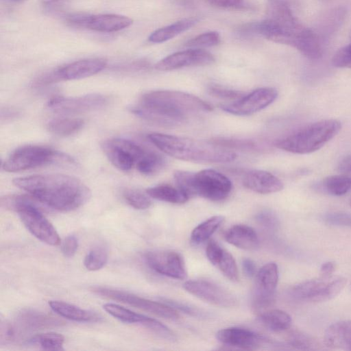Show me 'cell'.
Here are the masks:
<instances>
[{"label": "cell", "instance_id": "52a82bcc", "mask_svg": "<svg viewBox=\"0 0 351 351\" xmlns=\"http://www.w3.org/2000/svg\"><path fill=\"white\" fill-rule=\"evenodd\" d=\"M35 200L27 195H9L1 197V204L6 209L16 212L25 228L38 239L50 245H59V234Z\"/></svg>", "mask_w": 351, "mask_h": 351}, {"label": "cell", "instance_id": "9a60e30c", "mask_svg": "<svg viewBox=\"0 0 351 351\" xmlns=\"http://www.w3.org/2000/svg\"><path fill=\"white\" fill-rule=\"evenodd\" d=\"M278 92L274 88H260L221 107L223 110L230 114L248 115L267 107L276 100Z\"/></svg>", "mask_w": 351, "mask_h": 351}, {"label": "cell", "instance_id": "d6a6232c", "mask_svg": "<svg viewBox=\"0 0 351 351\" xmlns=\"http://www.w3.org/2000/svg\"><path fill=\"white\" fill-rule=\"evenodd\" d=\"M164 165L165 160L161 155L147 150L137 162L136 168L141 173L149 176L158 172Z\"/></svg>", "mask_w": 351, "mask_h": 351}, {"label": "cell", "instance_id": "681fc988", "mask_svg": "<svg viewBox=\"0 0 351 351\" xmlns=\"http://www.w3.org/2000/svg\"><path fill=\"white\" fill-rule=\"evenodd\" d=\"M241 265L244 274L248 278H252L256 274V267L252 259L247 258H243Z\"/></svg>", "mask_w": 351, "mask_h": 351}, {"label": "cell", "instance_id": "7c38bea8", "mask_svg": "<svg viewBox=\"0 0 351 351\" xmlns=\"http://www.w3.org/2000/svg\"><path fill=\"white\" fill-rule=\"evenodd\" d=\"M278 276V268L275 263H267L257 271L252 301L254 311H262L274 302Z\"/></svg>", "mask_w": 351, "mask_h": 351}, {"label": "cell", "instance_id": "6da1fadb", "mask_svg": "<svg viewBox=\"0 0 351 351\" xmlns=\"http://www.w3.org/2000/svg\"><path fill=\"white\" fill-rule=\"evenodd\" d=\"M243 34H256L271 41L291 46L311 60L323 54L322 43L313 29L304 26L283 1L274 0L267 19L245 25Z\"/></svg>", "mask_w": 351, "mask_h": 351}, {"label": "cell", "instance_id": "f1b7e54d", "mask_svg": "<svg viewBox=\"0 0 351 351\" xmlns=\"http://www.w3.org/2000/svg\"><path fill=\"white\" fill-rule=\"evenodd\" d=\"M84 124L82 119L57 118L50 120L47 123V130L56 136H67L80 131Z\"/></svg>", "mask_w": 351, "mask_h": 351}, {"label": "cell", "instance_id": "b9f144b4", "mask_svg": "<svg viewBox=\"0 0 351 351\" xmlns=\"http://www.w3.org/2000/svg\"><path fill=\"white\" fill-rule=\"evenodd\" d=\"M333 66L351 69V43L339 49L332 58Z\"/></svg>", "mask_w": 351, "mask_h": 351}, {"label": "cell", "instance_id": "d4e9b609", "mask_svg": "<svg viewBox=\"0 0 351 351\" xmlns=\"http://www.w3.org/2000/svg\"><path fill=\"white\" fill-rule=\"evenodd\" d=\"M196 21L193 19H184L153 32L148 39L153 43H161L171 40L182 32L193 26Z\"/></svg>", "mask_w": 351, "mask_h": 351}, {"label": "cell", "instance_id": "db71d44e", "mask_svg": "<svg viewBox=\"0 0 351 351\" xmlns=\"http://www.w3.org/2000/svg\"><path fill=\"white\" fill-rule=\"evenodd\" d=\"M6 2L11 3H19L23 1H25L27 0H5Z\"/></svg>", "mask_w": 351, "mask_h": 351}, {"label": "cell", "instance_id": "5b68a950", "mask_svg": "<svg viewBox=\"0 0 351 351\" xmlns=\"http://www.w3.org/2000/svg\"><path fill=\"white\" fill-rule=\"evenodd\" d=\"M338 120H320L293 132L279 139L276 146L288 152L306 154L319 150L334 138L341 130Z\"/></svg>", "mask_w": 351, "mask_h": 351}, {"label": "cell", "instance_id": "ac0fdd59", "mask_svg": "<svg viewBox=\"0 0 351 351\" xmlns=\"http://www.w3.org/2000/svg\"><path fill=\"white\" fill-rule=\"evenodd\" d=\"M106 60L100 58H86L69 63L56 70L58 81L75 80L95 75L104 70Z\"/></svg>", "mask_w": 351, "mask_h": 351}, {"label": "cell", "instance_id": "e0dca14e", "mask_svg": "<svg viewBox=\"0 0 351 351\" xmlns=\"http://www.w3.org/2000/svg\"><path fill=\"white\" fill-rule=\"evenodd\" d=\"M215 62L214 56L202 49H190L172 53L156 63L159 71H171L192 66H206Z\"/></svg>", "mask_w": 351, "mask_h": 351}, {"label": "cell", "instance_id": "11a10c76", "mask_svg": "<svg viewBox=\"0 0 351 351\" xmlns=\"http://www.w3.org/2000/svg\"><path fill=\"white\" fill-rule=\"evenodd\" d=\"M349 204H350V207H351V197H350V200H349Z\"/></svg>", "mask_w": 351, "mask_h": 351}, {"label": "cell", "instance_id": "d590c367", "mask_svg": "<svg viewBox=\"0 0 351 351\" xmlns=\"http://www.w3.org/2000/svg\"><path fill=\"white\" fill-rule=\"evenodd\" d=\"M19 321L23 326L36 328L53 324L54 322L50 317L34 311H25L20 314Z\"/></svg>", "mask_w": 351, "mask_h": 351}, {"label": "cell", "instance_id": "c3c4849f", "mask_svg": "<svg viewBox=\"0 0 351 351\" xmlns=\"http://www.w3.org/2000/svg\"><path fill=\"white\" fill-rule=\"evenodd\" d=\"M206 1L219 8L239 9L243 7V0H206Z\"/></svg>", "mask_w": 351, "mask_h": 351}, {"label": "cell", "instance_id": "ab89813d", "mask_svg": "<svg viewBox=\"0 0 351 351\" xmlns=\"http://www.w3.org/2000/svg\"><path fill=\"white\" fill-rule=\"evenodd\" d=\"M160 300L176 311L183 312L189 315L198 318H205L208 316L206 313L191 304L169 298H161Z\"/></svg>", "mask_w": 351, "mask_h": 351}, {"label": "cell", "instance_id": "bcb514c9", "mask_svg": "<svg viewBox=\"0 0 351 351\" xmlns=\"http://www.w3.org/2000/svg\"><path fill=\"white\" fill-rule=\"evenodd\" d=\"M223 248L216 241L211 240L207 244L206 248V254L208 261L215 266L220 258Z\"/></svg>", "mask_w": 351, "mask_h": 351}, {"label": "cell", "instance_id": "cb8c5ba5", "mask_svg": "<svg viewBox=\"0 0 351 351\" xmlns=\"http://www.w3.org/2000/svg\"><path fill=\"white\" fill-rule=\"evenodd\" d=\"M49 305L53 312L69 320L78 322H95L100 319L99 316L94 312L62 301L50 300Z\"/></svg>", "mask_w": 351, "mask_h": 351}, {"label": "cell", "instance_id": "7402d4cb", "mask_svg": "<svg viewBox=\"0 0 351 351\" xmlns=\"http://www.w3.org/2000/svg\"><path fill=\"white\" fill-rule=\"evenodd\" d=\"M324 342L328 348L351 351V320L339 321L330 325L324 332Z\"/></svg>", "mask_w": 351, "mask_h": 351}, {"label": "cell", "instance_id": "f907efd6", "mask_svg": "<svg viewBox=\"0 0 351 351\" xmlns=\"http://www.w3.org/2000/svg\"><path fill=\"white\" fill-rule=\"evenodd\" d=\"M335 269V265L331 261L323 263L320 267V277L328 278L332 277V275Z\"/></svg>", "mask_w": 351, "mask_h": 351}, {"label": "cell", "instance_id": "83f0119b", "mask_svg": "<svg viewBox=\"0 0 351 351\" xmlns=\"http://www.w3.org/2000/svg\"><path fill=\"white\" fill-rule=\"evenodd\" d=\"M319 188L331 195H344L351 191V176L344 173L327 176L319 184Z\"/></svg>", "mask_w": 351, "mask_h": 351}, {"label": "cell", "instance_id": "e575fe53", "mask_svg": "<svg viewBox=\"0 0 351 351\" xmlns=\"http://www.w3.org/2000/svg\"><path fill=\"white\" fill-rule=\"evenodd\" d=\"M215 266L231 281L238 280L239 273L236 261L232 254L226 250H223Z\"/></svg>", "mask_w": 351, "mask_h": 351}, {"label": "cell", "instance_id": "d6986e66", "mask_svg": "<svg viewBox=\"0 0 351 351\" xmlns=\"http://www.w3.org/2000/svg\"><path fill=\"white\" fill-rule=\"evenodd\" d=\"M216 338L223 344L246 350L255 349L265 341L262 335L239 327L221 329L217 332Z\"/></svg>", "mask_w": 351, "mask_h": 351}, {"label": "cell", "instance_id": "f5cc1de1", "mask_svg": "<svg viewBox=\"0 0 351 351\" xmlns=\"http://www.w3.org/2000/svg\"><path fill=\"white\" fill-rule=\"evenodd\" d=\"M19 112L13 108H5L1 109V119H8L18 117Z\"/></svg>", "mask_w": 351, "mask_h": 351}, {"label": "cell", "instance_id": "5bb4252c", "mask_svg": "<svg viewBox=\"0 0 351 351\" xmlns=\"http://www.w3.org/2000/svg\"><path fill=\"white\" fill-rule=\"evenodd\" d=\"M147 265L161 275L179 280L187 277V271L182 256L173 250H154L145 254Z\"/></svg>", "mask_w": 351, "mask_h": 351}, {"label": "cell", "instance_id": "2e32d148", "mask_svg": "<svg viewBox=\"0 0 351 351\" xmlns=\"http://www.w3.org/2000/svg\"><path fill=\"white\" fill-rule=\"evenodd\" d=\"M183 287L197 298L216 306L230 307L237 304V300L231 293L208 280H188Z\"/></svg>", "mask_w": 351, "mask_h": 351}, {"label": "cell", "instance_id": "1f68e13d", "mask_svg": "<svg viewBox=\"0 0 351 351\" xmlns=\"http://www.w3.org/2000/svg\"><path fill=\"white\" fill-rule=\"evenodd\" d=\"M64 342V337L57 332H45L35 335L27 340V344L36 346L45 350H61Z\"/></svg>", "mask_w": 351, "mask_h": 351}, {"label": "cell", "instance_id": "9f6ffc18", "mask_svg": "<svg viewBox=\"0 0 351 351\" xmlns=\"http://www.w3.org/2000/svg\"><path fill=\"white\" fill-rule=\"evenodd\" d=\"M350 40H351V30H350Z\"/></svg>", "mask_w": 351, "mask_h": 351}, {"label": "cell", "instance_id": "30bf717a", "mask_svg": "<svg viewBox=\"0 0 351 351\" xmlns=\"http://www.w3.org/2000/svg\"><path fill=\"white\" fill-rule=\"evenodd\" d=\"M101 147L111 164L123 171H128L136 167L147 151L134 141L122 138L107 139Z\"/></svg>", "mask_w": 351, "mask_h": 351}, {"label": "cell", "instance_id": "9c48e42d", "mask_svg": "<svg viewBox=\"0 0 351 351\" xmlns=\"http://www.w3.org/2000/svg\"><path fill=\"white\" fill-rule=\"evenodd\" d=\"M346 279L343 277H319L304 281L293 286L289 291L290 296L296 300L321 302L334 298L344 288Z\"/></svg>", "mask_w": 351, "mask_h": 351}, {"label": "cell", "instance_id": "484cf974", "mask_svg": "<svg viewBox=\"0 0 351 351\" xmlns=\"http://www.w3.org/2000/svg\"><path fill=\"white\" fill-rule=\"evenodd\" d=\"M146 193L152 198L172 204H183L188 197L176 186L160 184L146 189Z\"/></svg>", "mask_w": 351, "mask_h": 351}, {"label": "cell", "instance_id": "4316f807", "mask_svg": "<svg viewBox=\"0 0 351 351\" xmlns=\"http://www.w3.org/2000/svg\"><path fill=\"white\" fill-rule=\"evenodd\" d=\"M259 320L268 330L276 332L287 330L291 324V316L279 309H272L262 313L259 315Z\"/></svg>", "mask_w": 351, "mask_h": 351}, {"label": "cell", "instance_id": "7a4b0ae2", "mask_svg": "<svg viewBox=\"0 0 351 351\" xmlns=\"http://www.w3.org/2000/svg\"><path fill=\"white\" fill-rule=\"evenodd\" d=\"M12 182L38 202L60 211L75 210L91 196L90 189L84 183L65 174L32 175L16 178Z\"/></svg>", "mask_w": 351, "mask_h": 351}, {"label": "cell", "instance_id": "ba28073f", "mask_svg": "<svg viewBox=\"0 0 351 351\" xmlns=\"http://www.w3.org/2000/svg\"><path fill=\"white\" fill-rule=\"evenodd\" d=\"M73 166L75 159L67 154L40 145H25L13 151L2 162L7 172H19L46 165Z\"/></svg>", "mask_w": 351, "mask_h": 351}, {"label": "cell", "instance_id": "8d00e7d4", "mask_svg": "<svg viewBox=\"0 0 351 351\" xmlns=\"http://www.w3.org/2000/svg\"><path fill=\"white\" fill-rule=\"evenodd\" d=\"M287 344L297 350H314L317 348L316 341L311 336L300 331H293L289 335Z\"/></svg>", "mask_w": 351, "mask_h": 351}, {"label": "cell", "instance_id": "60d3db41", "mask_svg": "<svg viewBox=\"0 0 351 351\" xmlns=\"http://www.w3.org/2000/svg\"><path fill=\"white\" fill-rule=\"evenodd\" d=\"M257 222L265 228L275 231L279 227V219L277 215L270 210H263L256 215Z\"/></svg>", "mask_w": 351, "mask_h": 351}, {"label": "cell", "instance_id": "8992f818", "mask_svg": "<svg viewBox=\"0 0 351 351\" xmlns=\"http://www.w3.org/2000/svg\"><path fill=\"white\" fill-rule=\"evenodd\" d=\"M176 186L188 197L199 196L211 201L226 198L232 189V182L223 174L214 169H203L197 173L176 171L173 173Z\"/></svg>", "mask_w": 351, "mask_h": 351}, {"label": "cell", "instance_id": "4fadbf2b", "mask_svg": "<svg viewBox=\"0 0 351 351\" xmlns=\"http://www.w3.org/2000/svg\"><path fill=\"white\" fill-rule=\"evenodd\" d=\"M108 102L107 98L99 93L76 97L57 96L50 99L47 108L59 114H76L100 109Z\"/></svg>", "mask_w": 351, "mask_h": 351}, {"label": "cell", "instance_id": "6f0895ef", "mask_svg": "<svg viewBox=\"0 0 351 351\" xmlns=\"http://www.w3.org/2000/svg\"><path fill=\"white\" fill-rule=\"evenodd\" d=\"M350 287H351V284H350Z\"/></svg>", "mask_w": 351, "mask_h": 351}, {"label": "cell", "instance_id": "f6af8a7d", "mask_svg": "<svg viewBox=\"0 0 351 351\" xmlns=\"http://www.w3.org/2000/svg\"><path fill=\"white\" fill-rule=\"evenodd\" d=\"M208 91L210 94L213 97H216L221 99H228L237 100L238 99L243 97V93L227 89L221 86H212L210 87Z\"/></svg>", "mask_w": 351, "mask_h": 351}, {"label": "cell", "instance_id": "816d5d0a", "mask_svg": "<svg viewBox=\"0 0 351 351\" xmlns=\"http://www.w3.org/2000/svg\"><path fill=\"white\" fill-rule=\"evenodd\" d=\"M338 170L342 173L351 175V155L346 156L341 160Z\"/></svg>", "mask_w": 351, "mask_h": 351}, {"label": "cell", "instance_id": "44dd1931", "mask_svg": "<svg viewBox=\"0 0 351 351\" xmlns=\"http://www.w3.org/2000/svg\"><path fill=\"white\" fill-rule=\"evenodd\" d=\"M132 24L130 18L114 14H89L85 28L104 33L117 32Z\"/></svg>", "mask_w": 351, "mask_h": 351}, {"label": "cell", "instance_id": "3957f363", "mask_svg": "<svg viewBox=\"0 0 351 351\" xmlns=\"http://www.w3.org/2000/svg\"><path fill=\"white\" fill-rule=\"evenodd\" d=\"M200 98L178 90H154L145 93L130 111L145 119L162 124L182 122L190 116L212 110Z\"/></svg>", "mask_w": 351, "mask_h": 351}, {"label": "cell", "instance_id": "f35d334b", "mask_svg": "<svg viewBox=\"0 0 351 351\" xmlns=\"http://www.w3.org/2000/svg\"><path fill=\"white\" fill-rule=\"evenodd\" d=\"M220 40L221 38L218 32H208L188 40L185 45L195 49H201L217 45Z\"/></svg>", "mask_w": 351, "mask_h": 351}, {"label": "cell", "instance_id": "4dcf8cb0", "mask_svg": "<svg viewBox=\"0 0 351 351\" xmlns=\"http://www.w3.org/2000/svg\"><path fill=\"white\" fill-rule=\"evenodd\" d=\"M104 309L114 318L128 324H141L146 326L151 317L135 313L120 305L107 303L104 306Z\"/></svg>", "mask_w": 351, "mask_h": 351}, {"label": "cell", "instance_id": "f546056e", "mask_svg": "<svg viewBox=\"0 0 351 351\" xmlns=\"http://www.w3.org/2000/svg\"><path fill=\"white\" fill-rule=\"evenodd\" d=\"M224 221V217L215 215L196 226L191 234V241L198 245L206 241Z\"/></svg>", "mask_w": 351, "mask_h": 351}, {"label": "cell", "instance_id": "ffe728a7", "mask_svg": "<svg viewBox=\"0 0 351 351\" xmlns=\"http://www.w3.org/2000/svg\"><path fill=\"white\" fill-rule=\"evenodd\" d=\"M243 186L260 194L278 192L283 189L280 180L272 173L263 170H252L243 178Z\"/></svg>", "mask_w": 351, "mask_h": 351}, {"label": "cell", "instance_id": "836d02e7", "mask_svg": "<svg viewBox=\"0 0 351 351\" xmlns=\"http://www.w3.org/2000/svg\"><path fill=\"white\" fill-rule=\"evenodd\" d=\"M108 259L106 248L99 245L90 250L85 256L84 265L89 271H97L105 266Z\"/></svg>", "mask_w": 351, "mask_h": 351}, {"label": "cell", "instance_id": "7dc6e473", "mask_svg": "<svg viewBox=\"0 0 351 351\" xmlns=\"http://www.w3.org/2000/svg\"><path fill=\"white\" fill-rule=\"evenodd\" d=\"M78 247V241L75 235L67 236L62 243V252L64 256L72 257Z\"/></svg>", "mask_w": 351, "mask_h": 351}, {"label": "cell", "instance_id": "277c9868", "mask_svg": "<svg viewBox=\"0 0 351 351\" xmlns=\"http://www.w3.org/2000/svg\"><path fill=\"white\" fill-rule=\"evenodd\" d=\"M147 138L158 149L177 159L198 162H228L237 154L208 141L162 133L149 134Z\"/></svg>", "mask_w": 351, "mask_h": 351}, {"label": "cell", "instance_id": "7bdbcfd3", "mask_svg": "<svg viewBox=\"0 0 351 351\" xmlns=\"http://www.w3.org/2000/svg\"><path fill=\"white\" fill-rule=\"evenodd\" d=\"M331 226L351 227V214L344 212H330L323 217Z\"/></svg>", "mask_w": 351, "mask_h": 351}, {"label": "cell", "instance_id": "74e56055", "mask_svg": "<svg viewBox=\"0 0 351 351\" xmlns=\"http://www.w3.org/2000/svg\"><path fill=\"white\" fill-rule=\"evenodd\" d=\"M123 197L130 206L138 210L147 209L152 204L150 197L138 189L125 190Z\"/></svg>", "mask_w": 351, "mask_h": 351}, {"label": "cell", "instance_id": "ee69618b", "mask_svg": "<svg viewBox=\"0 0 351 351\" xmlns=\"http://www.w3.org/2000/svg\"><path fill=\"white\" fill-rule=\"evenodd\" d=\"M147 328L150 329L154 333L160 337L173 341L176 339V335L167 326L160 322L159 321L151 318L149 322L145 326Z\"/></svg>", "mask_w": 351, "mask_h": 351}, {"label": "cell", "instance_id": "8fae6325", "mask_svg": "<svg viewBox=\"0 0 351 351\" xmlns=\"http://www.w3.org/2000/svg\"><path fill=\"white\" fill-rule=\"evenodd\" d=\"M93 291L99 295L128 304L160 317L172 320L179 318L178 311L162 301H152L133 293L106 287H97L93 288Z\"/></svg>", "mask_w": 351, "mask_h": 351}, {"label": "cell", "instance_id": "603a6c76", "mask_svg": "<svg viewBox=\"0 0 351 351\" xmlns=\"http://www.w3.org/2000/svg\"><path fill=\"white\" fill-rule=\"evenodd\" d=\"M224 237L231 245L246 250H255L259 243L256 231L252 227L243 224L232 226L226 231Z\"/></svg>", "mask_w": 351, "mask_h": 351}]
</instances>
